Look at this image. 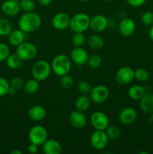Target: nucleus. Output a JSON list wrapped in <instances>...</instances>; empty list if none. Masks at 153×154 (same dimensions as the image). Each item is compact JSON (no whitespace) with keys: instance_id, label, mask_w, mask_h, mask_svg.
<instances>
[{"instance_id":"a18cd8bd","label":"nucleus","mask_w":153,"mask_h":154,"mask_svg":"<svg viewBox=\"0 0 153 154\" xmlns=\"http://www.w3.org/2000/svg\"><path fill=\"white\" fill-rule=\"evenodd\" d=\"M139 153L140 154H148V152H146V151H140Z\"/></svg>"},{"instance_id":"72a5a7b5","label":"nucleus","mask_w":153,"mask_h":154,"mask_svg":"<svg viewBox=\"0 0 153 154\" xmlns=\"http://www.w3.org/2000/svg\"><path fill=\"white\" fill-rule=\"evenodd\" d=\"M78 90L82 94H89L90 91L92 90V87L89 83L86 81H80L77 85Z\"/></svg>"},{"instance_id":"9d476101","label":"nucleus","mask_w":153,"mask_h":154,"mask_svg":"<svg viewBox=\"0 0 153 154\" xmlns=\"http://www.w3.org/2000/svg\"><path fill=\"white\" fill-rule=\"evenodd\" d=\"M134 78V70L129 66H123L118 69L116 73L117 83L122 85L128 84Z\"/></svg>"},{"instance_id":"f704fd0d","label":"nucleus","mask_w":153,"mask_h":154,"mask_svg":"<svg viewBox=\"0 0 153 154\" xmlns=\"http://www.w3.org/2000/svg\"><path fill=\"white\" fill-rule=\"evenodd\" d=\"M10 54V48L8 45L0 43V62L5 61Z\"/></svg>"},{"instance_id":"c756f323","label":"nucleus","mask_w":153,"mask_h":154,"mask_svg":"<svg viewBox=\"0 0 153 154\" xmlns=\"http://www.w3.org/2000/svg\"><path fill=\"white\" fill-rule=\"evenodd\" d=\"M102 59L101 57L97 54L92 55L91 57H88V61L86 64L89 66L91 69H98L101 66Z\"/></svg>"},{"instance_id":"393cba45","label":"nucleus","mask_w":153,"mask_h":154,"mask_svg":"<svg viewBox=\"0 0 153 154\" xmlns=\"http://www.w3.org/2000/svg\"><path fill=\"white\" fill-rule=\"evenodd\" d=\"M39 82L38 80L34 79V78L32 79L27 80L26 82H24L23 89L25 92L28 94H34L39 89Z\"/></svg>"},{"instance_id":"4be33fe9","label":"nucleus","mask_w":153,"mask_h":154,"mask_svg":"<svg viewBox=\"0 0 153 154\" xmlns=\"http://www.w3.org/2000/svg\"><path fill=\"white\" fill-rule=\"evenodd\" d=\"M91 99L86 94H82L76 98L75 101V108L80 111H85L89 108L91 105Z\"/></svg>"},{"instance_id":"7ed1b4c3","label":"nucleus","mask_w":153,"mask_h":154,"mask_svg":"<svg viewBox=\"0 0 153 154\" xmlns=\"http://www.w3.org/2000/svg\"><path fill=\"white\" fill-rule=\"evenodd\" d=\"M90 17L86 13H77L70 17L69 27L74 32H84L89 28Z\"/></svg>"},{"instance_id":"c85d7f7f","label":"nucleus","mask_w":153,"mask_h":154,"mask_svg":"<svg viewBox=\"0 0 153 154\" xmlns=\"http://www.w3.org/2000/svg\"><path fill=\"white\" fill-rule=\"evenodd\" d=\"M20 9L25 13L33 12L35 9V3L33 0H22L20 2Z\"/></svg>"},{"instance_id":"ddd939ff","label":"nucleus","mask_w":153,"mask_h":154,"mask_svg":"<svg viewBox=\"0 0 153 154\" xmlns=\"http://www.w3.org/2000/svg\"><path fill=\"white\" fill-rule=\"evenodd\" d=\"M107 19L102 14L94 15L90 19L89 28L94 32H102L107 28Z\"/></svg>"},{"instance_id":"2eb2a0df","label":"nucleus","mask_w":153,"mask_h":154,"mask_svg":"<svg viewBox=\"0 0 153 154\" xmlns=\"http://www.w3.org/2000/svg\"><path fill=\"white\" fill-rule=\"evenodd\" d=\"M69 122L74 128L80 129L85 127L87 123V120L82 111L76 110L70 113L69 116Z\"/></svg>"},{"instance_id":"a19ab883","label":"nucleus","mask_w":153,"mask_h":154,"mask_svg":"<svg viewBox=\"0 0 153 154\" xmlns=\"http://www.w3.org/2000/svg\"><path fill=\"white\" fill-rule=\"evenodd\" d=\"M52 0H38L39 4L42 6H48L51 2H52Z\"/></svg>"},{"instance_id":"aec40b11","label":"nucleus","mask_w":153,"mask_h":154,"mask_svg":"<svg viewBox=\"0 0 153 154\" xmlns=\"http://www.w3.org/2000/svg\"><path fill=\"white\" fill-rule=\"evenodd\" d=\"M140 108L145 114H152L153 113V94L146 93L140 100Z\"/></svg>"},{"instance_id":"f03ea898","label":"nucleus","mask_w":153,"mask_h":154,"mask_svg":"<svg viewBox=\"0 0 153 154\" xmlns=\"http://www.w3.org/2000/svg\"><path fill=\"white\" fill-rule=\"evenodd\" d=\"M52 71L57 76L68 74L71 69V60L64 54H58L56 56L51 63Z\"/></svg>"},{"instance_id":"a211bd4d","label":"nucleus","mask_w":153,"mask_h":154,"mask_svg":"<svg viewBox=\"0 0 153 154\" xmlns=\"http://www.w3.org/2000/svg\"><path fill=\"white\" fill-rule=\"evenodd\" d=\"M42 150L45 154H60L62 148L57 140L46 139V141L42 144Z\"/></svg>"},{"instance_id":"c9c22d12","label":"nucleus","mask_w":153,"mask_h":154,"mask_svg":"<svg viewBox=\"0 0 153 154\" xmlns=\"http://www.w3.org/2000/svg\"><path fill=\"white\" fill-rule=\"evenodd\" d=\"M10 84L5 78L0 77V97L8 95V91Z\"/></svg>"},{"instance_id":"0eeeda50","label":"nucleus","mask_w":153,"mask_h":154,"mask_svg":"<svg viewBox=\"0 0 153 154\" xmlns=\"http://www.w3.org/2000/svg\"><path fill=\"white\" fill-rule=\"evenodd\" d=\"M110 96V91L104 85H97L92 87L89 98L92 102L96 104H101L106 102Z\"/></svg>"},{"instance_id":"09e8293b","label":"nucleus","mask_w":153,"mask_h":154,"mask_svg":"<svg viewBox=\"0 0 153 154\" xmlns=\"http://www.w3.org/2000/svg\"><path fill=\"white\" fill-rule=\"evenodd\" d=\"M105 1H106V2H110V1H112V0H105Z\"/></svg>"},{"instance_id":"473e14b6","label":"nucleus","mask_w":153,"mask_h":154,"mask_svg":"<svg viewBox=\"0 0 153 154\" xmlns=\"http://www.w3.org/2000/svg\"><path fill=\"white\" fill-rule=\"evenodd\" d=\"M60 84L64 89H70L74 84V78L68 74L62 75L60 78Z\"/></svg>"},{"instance_id":"a878e982","label":"nucleus","mask_w":153,"mask_h":154,"mask_svg":"<svg viewBox=\"0 0 153 154\" xmlns=\"http://www.w3.org/2000/svg\"><path fill=\"white\" fill-rule=\"evenodd\" d=\"M5 61L8 67L10 69H18L22 63V60L16 54H10Z\"/></svg>"},{"instance_id":"f257e3e1","label":"nucleus","mask_w":153,"mask_h":154,"mask_svg":"<svg viewBox=\"0 0 153 154\" xmlns=\"http://www.w3.org/2000/svg\"><path fill=\"white\" fill-rule=\"evenodd\" d=\"M41 26V18L38 14L33 12L25 13L20 17L18 26L25 33L37 31Z\"/></svg>"},{"instance_id":"2f4dec72","label":"nucleus","mask_w":153,"mask_h":154,"mask_svg":"<svg viewBox=\"0 0 153 154\" xmlns=\"http://www.w3.org/2000/svg\"><path fill=\"white\" fill-rule=\"evenodd\" d=\"M150 74L146 69H138L134 71V78L139 81H146L149 78Z\"/></svg>"},{"instance_id":"e433bc0d","label":"nucleus","mask_w":153,"mask_h":154,"mask_svg":"<svg viewBox=\"0 0 153 154\" xmlns=\"http://www.w3.org/2000/svg\"><path fill=\"white\" fill-rule=\"evenodd\" d=\"M142 22L146 26L153 25V13L152 11H146L142 15Z\"/></svg>"},{"instance_id":"6e6552de","label":"nucleus","mask_w":153,"mask_h":154,"mask_svg":"<svg viewBox=\"0 0 153 154\" xmlns=\"http://www.w3.org/2000/svg\"><path fill=\"white\" fill-rule=\"evenodd\" d=\"M109 140L104 130H95L90 137L92 147L98 150H101L106 148Z\"/></svg>"},{"instance_id":"49530a36","label":"nucleus","mask_w":153,"mask_h":154,"mask_svg":"<svg viewBox=\"0 0 153 154\" xmlns=\"http://www.w3.org/2000/svg\"><path fill=\"white\" fill-rule=\"evenodd\" d=\"M80 2H88V0H80Z\"/></svg>"},{"instance_id":"4c0bfd02","label":"nucleus","mask_w":153,"mask_h":154,"mask_svg":"<svg viewBox=\"0 0 153 154\" xmlns=\"http://www.w3.org/2000/svg\"><path fill=\"white\" fill-rule=\"evenodd\" d=\"M9 84H10V87H13L14 88H15L18 91V90L23 88L24 81L21 78H20V77H14V78H13L10 80Z\"/></svg>"},{"instance_id":"4468645a","label":"nucleus","mask_w":153,"mask_h":154,"mask_svg":"<svg viewBox=\"0 0 153 154\" xmlns=\"http://www.w3.org/2000/svg\"><path fill=\"white\" fill-rule=\"evenodd\" d=\"M136 117H137L136 111L130 107H126L123 108L118 114L119 121L125 126H130L133 124L136 121Z\"/></svg>"},{"instance_id":"39448f33","label":"nucleus","mask_w":153,"mask_h":154,"mask_svg":"<svg viewBox=\"0 0 153 154\" xmlns=\"http://www.w3.org/2000/svg\"><path fill=\"white\" fill-rule=\"evenodd\" d=\"M15 54L22 60V61H28L33 60L36 57L38 49L33 43L23 42L16 47Z\"/></svg>"},{"instance_id":"ea45409f","label":"nucleus","mask_w":153,"mask_h":154,"mask_svg":"<svg viewBox=\"0 0 153 154\" xmlns=\"http://www.w3.org/2000/svg\"><path fill=\"white\" fill-rule=\"evenodd\" d=\"M28 151L32 154L37 153L38 152V145L31 143L28 147Z\"/></svg>"},{"instance_id":"f3484780","label":"nucleus","mask_w":153,"mask_h":154,"mask_svg":"<svg viewBox=\"0 0 153 154\" xmlns=\"http://www.w3.org/2000/svg\"><path fill=\"white\" fill-rule=\"evenodd\" d=\"M1 9L3 13L8 16H16L20 11V2L14 0H6L2 4Z\"/></svg>"},{"instance_id":"5701e85b","label":"nucleus","mask_w":153,"mask_h":154,"mask_svg":"<svg viewBox=\"0 0 153 154\" xmlns=\"http://www.w3.org/2000/svg\"><path fill=\"white\" fill-rule=\"evenodd\" d=\"M146 93V90L143 87L140 85H134L129 88L128 95L130 99L134 101L140 100L141 98Z\"/></svg>"},{"instance_id":"6ab92c4d","label":"nucleus","mask_w":153,"mask_h":154,"mask_svg":"<svg viewBox=\"0 0 153 154\" xmlns=\"http://www.w3.org/2000/svg\"><path fill=\"white\" fill-rule=\"evenodd\" d=\"M28 117L33 121L39 122L43 120L46 116V111L43 106L33 105L28 110Z\"/></svg>"},{"instance_id":"9b49d317","label":"nucleus","mask_w":153,"mask_h":154,"mask_svg":"<svg viewBox=\"0 0 153 154\" xmlns=\"http://www.w3.org/2000/svg\"><path fill=\"white\" fill-rule=\"evenodd\" d=\"M70 17L68 14L59 12L52 17L51 23L55 29L62 31L68 28L70 26Z\"/></svg>"},{"instance_id":"412c9836","label":"nucleus","mask_w":153,"mask_h":154,"mask_svg":"<svg viewBox=\"0 0 153 154\" xmlns=\"http://www.w3.org/2000/svg\"><path fill=\"white\" fill-rule=\"evenodd\" d=\"M8 40L12 46L17 47L25 41V32L20 29L11 31L8 35Z\"/></svg>"},{"instance_id":"7c9ffc66","label":"nucleus","mask_w":153,"mask_h":154,"mask_svg":"<svg viewBox=\"0 0 153 154\" xmlns=\"http://www.w3.org/2000/svg\"><path fill=\"white\" fill-rule=\"evenodd\" d=\"M86 42L83 32H74L72 36V44L75 47H82Z\"/></svg>"},{"instance_id":"79ce46f5","label":"nucleus","mask_w":153,"mask_h":154,"mask_svg":"<svg viewBox=\"0 0 153 154\" xmlns=\"http://www.w3.org/2000/svg\"><path fill=\"white\" fill-rule=\"evenodd\" d=\"M16 92H17V90H16L15 88H14L13 87H9V89H8V95H9V96H15L16 93Z\"/></svg>"},{"instance_id":"20e7f679","label":"nucleus","mask_w":153,"mask_h":154,"mask_svg":"<svg viewBox=\"0 0 153 154\" xmlns=\"http://www.w3.org/2000/svg\"><path fill=\"white\" fill-rule=\"evenodd\" d=\"M52 72L51 65L45 60H38L32 68V75L34 79L43 81L47 79Z\"/></svg>"},{"instance_id":"37998d69","label":"nucleus","mask_w":153,"mask_h":154,"mask_svg":"<svg viewBox=\"0 0 153 154\" xmlns=\"http://www.w3.org/2000/svg\"><path fill=\"white\" fill-rule=\"evenodd\" d=\"M148 35H149L150 39L153 42V25L151 26V28H150L149 32H148Z\"/></svg>"},{"instance_id":"423d86ee","label":"nucleus","mask_w":153,"mask_h":154,"mask_svg":"<svg viewBox=\"0 0 153 154\" xmlns=\"http://www.w3.org/2000/svg\"><path fill=\"white\" fill-rule=\"evenodd\" d=\"M48 138L46 129L44 126L36 125L32 126L28 132V140L30 143H33L37 145H42Z\"/></svg>"},{"instance_id":"58836bf2","label":"nucleus","mask_w":153,"mask_h":154,"mask_svg":"<svg viewBox=\"0 0 153 154\" xmlns=\"http://www.w3.org/2000/svg\"><path fill=\"white\" fill-rule=\"evenodd\" d=\"M128 4L131 7L137 8L142 6L144 3L146 2V0H126Z\"/></svg>"},{"instance_id":"cd10ccee","label":"nucleus","mask_w":153,"mask_h":154,"mask_svg":"<svg viewBox=\"0 0 153 154\" xmlns=\"http://www.w3.org/2000/svg\"><path fill=\"white\" fill-rule=\"evenodd\" d=\"M11 25L5 19L0 20V35L8 36L11 32Z\"/></svg>"},{"instance_id":"1a4fd4ad","label":"nucleus","mask_w":153,"mask_h":154,"mask_svg":"<svg viewBox=\"0 0 153 154\" xmlns=\"http://www.w3.org/2000/svg\"><path fill=\"white\" fill-rule=\"evenodd\" d=\"M90 123L95 130H105L110 124L106 114L101 111H95L90 117Z\"/></svg>"},{"instance_id":"dca6fc26","label":"nucleus","mask_w":153,"mask_h":154,"mask_svg":"<svg viewBox=\"0 0 153 154\" xmlns=\"http://www.w3.org/2000/svg\"><path fill=\"white\" fill-rule=\"evenodd\" d=\"M136 29V24L134 21L128 17L124 18L118 25V31L120 34L124 37H129L134 34Z\"/></svg>"},{"instance_id":"c03bdc74","label":"nucleus","mask_w":153,"mask_h":154,"mask_svg":"<svg viewBox=\"0 0 153 154\" xmlns=\"http://www.w3.org/2000/svg\"><path fill=\"white\" fill-rule=\"evenodd\" d=\"M10 154H22V151L19 149H14L11 152H10Z\"/></svg>"},{"instance_id":"de8ad7c7","label":"nucleus","mask_w":153,"mask_h":154,"mask_svg":"<svg viewBox=\"0 0 153 154\" xmlns=\"http://www.w3.org/2000/svg\"><path fill=\"white\" fill-rule=\"evenodd\" d=\"M14 1L17 2H21V1H22V0H14Z\"/></svg>"},{"instance_id":"b1692460","label":"nucleus","mask_w":153,"mask_h":154,"mask_svg":"<svg viewBox=\"0 0 153 154\" xmlns=\"http://www.w3.org/2000/svg\"><path fill=\"white\" fill-rule=\"evenodd\" d=\"M87 42L90 48L95 50L100 49L103 48L104 45L103 38L98 34L91 35L87 39Z\"/></svg>"},{"instance_id":"bb28decb","label":"nucleus","mask_w":153,"mask_h":154,"mask_svg":"<svg viewBox=\"0 0 153 154\" xmlns=\"http://www.w3.org/2000/svg\"><path fill=\"white\" fill-rule=\"evenodd\" d=\"M104 131L109 139L110 140L115 141L118 139L121 136V130L119 128L116 126H108V127Z\"/></svg>"},{"instance_id":"f8f14e48","label":"nucleus","mask_w":153,"mask_h":154,"mask_svg":"<svg viewBox=\"0 0 153 154\" xmlns=\"http://www.w3.org/2000/svg\"><path fill=\"white\" fill-rule=\"evenodd\" d=\"M88 59V53L82 47H75L70 53V60L77 66H83L86 64Z\"/></svg>"},{"instance_id":"8fccbe9b","label":"nucleus","mask_w":153,"mask_h":154,"mask_svg":"<svg viewBox=\"0 0 153 154\" xmlns=\"http://www.w3.org/2000/svg\"><path fill=\"white\" fill-rule=\"evenodd\" d=\"M0 20H1V17H0Z\"/></svg>"}]
</instances>
